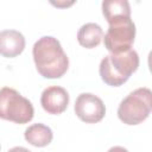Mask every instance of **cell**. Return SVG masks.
Instances as JSON below:
<instances>
[{"instance_id":"cell-3","label":"cell","mask_w":152,"mask_h":152,"mask_svg":"<svg viewBox=\"0 0 152 152\" xmlns=\"http://www.w3.org/2000/svg\"><path fill=\"white\" fill-rule=\"evenodd\" d=\"M152 109V93L148 88H138L129 93L119 104L118 116L126 125H139Z\"/></svg>"},{"instance_id":"cell-9","label":"cell","mask_w":152,"mask_h":152,"mask_svg":"<svg viewBox=\"0 0 152 152\" xmlns=\"http://www.w3.org/2000/svg\"><path fill=\"white\" fill-rule=\"evenodd\" d=\"M25 140L36 147H44L52 141L53 133L44 124H33L25 129Z\"/></svg>"},{"instance_id":"cell-4","label":"cell","mask_w":152,"mask_h":152,"mask_svg":"<svg viewBox=\"0 0 152 152\" xmlns=\"http://www.w3.org/2000/svg\"><path fill=\"white\" fill-rule=\"evenodd\" d=\"M32 103L15 89L4 87L0 89V119L24 125L33 119Z\"/></svg>"},{"instance_id":"cell-1","label":"cell","mask_w":152,"mask_h":152,"mask_svg":"<svg viewBox=\"0 0 152 152\" xmlns=\"http://www.w3.org/2000/svg\"><path fill=\"white\" fill-rule=\"evenodd\" d=\"M32 55L37 71L45 78H59L69 68V58L55 37L39 38L33 45Z\"/></svg>"},{"instance_id":"cell-11","label":"cell","mask_w":152,"mask_h":152,"mask_svg":"<svg viewBox=\"0 0 152 152\" xmlns=\"http://www.w3.org/2000/svg\"><path fill=\"white\" fill-rule=\"evenodd\" d=\"M102 13L110 24L119 18H131V6L126 0H106L102 2Z\"/></svg>"},{"instance_id":"cell-5","label":"cell","mask_w":152,"mask_h":152,"mask_svg":"<svg viewBox=\"0 0 152 152\" xmlns=\"http://www.w3.org/2000/svg\"><path fill=\"white\" fill-rule=\"evenodd\" d=\"M135 38V25L131 18H119L109 24L103 42L110 53H120L132 49Z\"/></svg>"},{"instance_id":"cell-6","label":"cell","mask_w":152,"mask_h":152,"mask_svg":"<svg viewBox=\"0 0 152 152\" xmlns=\"http://www.w3.org/2000/svg\"><path fill=\"white\" fill-rule=\"evenodd\" d=\"M74 109L78 119L86 124H96L101 121L106 114V107L102 100L90 93L78 95Z\"/></svg>"},{"instance_id":"cell-7","label":"cell","mask_w":152,"mask_h":152,"mask_svg":"<svg viewBox=\"0 0 152 152\" xmlns=\"http://www.w3.org/2000/svg\"><path fill=\"white\" fill-rule=\"evenodd\" d=\"M40 104L49 114H61L69 104V94L63 87L51 86L43 90L40 96Z\"/></svg>"},{"instance_id":"cell-2","label":"cell","mask_w":152,"mask_h":152,"mask_svg":"<svg viewBox=\"0 0 152 152\" xmlns=\"http://www.w3.org/2000/svg\"><path fill=\"white\" fill-rule=\"evenodd\" d=\"M139 66V56L131 49L120 53H109L100 63V76L102 81L112 87L122 86Z\"/></svg>"},{"instance_id":"cell-12","label":"cell","mask_w":152,"mask_h":152,"mask_svg":"<svg viewBox=\"0 0 152 152\" xmlns=\"http://www.w3.org/2000/svg\"><path fill=\"white\" fill-rule=\"evenodd\" d=\"M107 152H128V151L125 147H122V146H113Z\"/></svg>"},{"instance_id":"cell-13","label":"cell","mask_w":152,"mask_h":152,"mask_svg":"<svg viewBox=\"0 0 152 152\" xmlns=\"http://www.w3.org/2000/svg\"><path fill=\"white\" fill-rule=\"evenodd\" d=\"M8 152H31V151L25 148V147H21V146H15V147L11 148Z\"/></svg>"},{"instance_id":"cell-10","label":"cell","mask_w":152,"mask_h":152,"mask_svg":"<svg viewBox=\"0 0 152 152\" xmlns=\"http://www.w3.org/2000/svg\"><path fill=\"white\" fill-rule=\"evenodd\" d=\"M103 38V31L100 25L95 23H87L81 26L77 32V40L81 46L86 49L96 48Z\"/></svg>"},{"instance_id":"cell-8","label":"cell","mask_w":152,"mask_h":152,"mask_svg":"<svg viewBox=\"0 0 152 152\" xmlns=\"http://www.w3.org/2000/svg\"><path fill=\"white\" fill-rule=\"evenodd\" d=\"M25 49V38L17 30L0 31V55L13 58L20 55Z\"/></svg>"}]
</instances>
